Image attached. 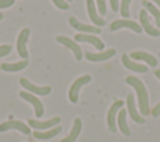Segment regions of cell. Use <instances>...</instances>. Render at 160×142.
I'll use <instances>...</instances> for the list:
<instances>
[{"label":"cell","mask_w":160,"mask_h":142,"mask_svg":"<svg viewBox=\"0 0 160 142\" xmlns=\"http://www.w3.org/2000/svg\"><path fill=\"white\" fill-rule=\"evenodd\" d=\"M81 128H82V122H81V119L78 117V118H75V121H74V124H72V128H71L70 133H69L65 138H62L60 142H75L76 138L79 137L80 132H81Z\"/></svg>","instance_id":"cell-19"},{"label":"cell","mask_w":160,"mask_h":142,"mask_svg":"<svg viewBox=\"0 0 160 142\" xmlns=\"http://www.w3.org/2000/svg\"><path fill=\"white\" fill-rule=\"evenodd\" d=\"M91 80V77L89 74H85V75H81L79 78H76L72 84L70 85V89H69V99L71 103H76L78 99H79V92H80V88L85 84H88L89 82Z\"/></svg>","instance_id":"cell-2"},{"label":"cell","mask_w":160,"mask_h":142,"mask_svg":"<svg viewBox=\"0 0 160 142\" xmlns=\"http://www.w3.org/2000/svg\"><path fill=\"white\" fill-rule=\"evenodd\" d=\"M96 5H98V10L100 13V15H104L106 13V4L105 0H96Z\"/></svg>","instance_id":"cell-25"},{"label":"cell","mask_w":160,"mask_h":142,"mask_svg":"<svg viewBox=\"0 0 160 142\" xmlns=\"http://www.w3.org/2000/svg\"><path fill=\"white\" fill-rule=\"evenodd\" d=\"M154 73H155V75H156V77H158V78L160 79V69H156V70H155Z\"/></svg>","instance_id":"cell-31"},{"label":"cell","mask_w":160,"mask_h":142,"mask_svg":"<svg viewBox=\"0 0 160 142\" xmlns=\"http://www.w3.org/2000/svg\"><path fill=\"white\" fill-rule=\"evenodd\" d=\"M126 109H120L119 113H118V127L120 129V132H122V134L125 136H130L131 134V131L126 123Z\"/></svg>","instance_id":"cell-20"},{"label":"cell","mask_w":160,"mask_h":142,"mask_svg":"<svg viewBox=\"0 0 160 142\" xmlns=\"http://www.w3.org/2000/svg\"><path fill=\"white\" fill-rule=\"evenodd\" d=\"M130 3H131V0H121V4H120V14L124 18L130 16Z\"/></svg>","instance_id":"cell-24"},{"label":"cell","mask_w":160,"mask_h":142,"mask_svg":"<svg viewBox=\"0 0 160 142\" xmlns=\"http://www.w3.org/2000/svg\"><path fill=\"white\" fill-rule=\"evenodd\" d=\"M130 58H132L135 60H142L146 64H149L150 67H156L158 65V59L154 55H151L150 53H146V52H140V50L131 52Z\"/></svg>","instance_id":"cell-16"},{"label":"cell","mask_w":160,"mask_h":142,"mask_svg":"<svg viewBox=\"0 0 160 142\" xmlns=\"http://www.w3.org/2000/svg\"><path fill=\"white\" fill-rule=\"evenodd\" d=\"M86 8H88V14H89L90 20H91L95 25H98L99 28H100V26H104V25H105V20H104L102 18H100V15L96 13L94 0H86Z\"/></svg>","instance_id":"cell-17"},{"label":"cell","mask_w":160,"mask_h":142,"mask_svg":"<svg viewBox=\"0 0 160 142\" xmlns=\"http://www.w3.org/2000/svg\"><path fill=\"white\" fill-rule=\"evenodd\" d=\"M52 3L61 10H68L69 9V4L65 0H52Z\"/></svg>","instance_id":"cell-27"},{"label":"cell","mask_w":160,"mask_h":142,"mask_svg":"<svg viewBox=\"0 0 160 142\" xmlns=\"http://www.w3.org/2000/svg\"><path fill=\"white\" fill-rule=\"evenodd\" d=\"M2 18H4V15H2L1 13H0V20H2Z\"/></svg>","instance_id":"cell-33"},{"label":"cell","mask_w":160,"mask_h":142,"mask_svg":"<svg viewBox=\"0 0 160 142\" xmlns=\"http://www.w3.org/2000/svg\"><path fill=\"white\" fill-rule=\"evenodd\" d=\"M60 132H61V126H56L54 128H50L49 131H35L34 137L38 139H50L56 134H59Z\"/></svg>","instance_id":"cell-21"},{"label":"cell","mask_w":160,"mask_h":142,"mask_svg":"<svg viewBox=\"0 0 160 142\" xmlns=\"http://www.w3.org/2000/svg\"><path fill=\"white\" fill-rule=\"evenodd\" d=\"M56 41L60 43V44H62V45H65V46H68L69 49H71L72 53H74V55H75V59L76 60H81V58H82V50H81L80 45L76 41H74L72 39H70L68 36H64V35L56 36Z\"/></svg>","instance_id":"cell-7"},{"label":"cell","mask_w":160,"mask_h":142,"mask_svg":"<svg viewBox=\"0 0 160 142\" xmlns=\"http://www.w3.org/2000/svg\"><path fill=\"white\" fill-rule=\"evenodd\" d=\"M29 35H30V29L24 28L20 31V34L18 36V40H16V50H18V54L22 59H28V57H29V53H28V49H26V41H28Z\"/></svg>","instance_id":"cell-4"},{"label":"cell","mask_w":160,"mask_h":142,"mask_svg":"<svg viewBox=\"0 0 160 142\" xmlns=\"http://www.w3.org/2000/svg\"><path fill=\"white\" fill-rule=\"evenodd\" d=\"M151 114L154 116V117H158L159 114H160V102L152 108V111H151Z\"/></svg>","instance_id":"cell-30"},{"label":"cell","mask_w":160,"mask_h":142,"mask_svg":"<svg viewBox=\"0 0 160 142\" xmlns=\"http://www.w3.org/2000/svg\"><path fill=\"white\" fill-rule=\"evenodd\" d=\"M19 96H20L22 99H25L26 102H29V103L32 104L36 117H41V116L44 114V106H42L41 101H40L38 97H35L32 93H29V92H25V90H21V92L19 93Z\"/></svg>","instance_id":"cell-6"},{"label":"cell","mask_w":160,"mask_h":142,"mask_svg":"<svg viewBox=\"0 0 160 142\" xmlns=\"http://www.w3.org/2000/svg\"><path fill=\"white\" fill-rule=\"evenodd\" d=\"M11 49H12V46L9 45V44H6V45H5V44H4V45H0V58L8 55V54L11 52Z\"/></svg>","instance_id":"cell-26"},{"label":"cell","mask_w":160,"mask_h":142,"mask_svg":"<svg viewBox=\"0 0 160 142\" xmlns=\"http://www.w3.org/2000/svg\"><path fill=\"white\" fill-rule=\"evenodd\" d=\"M110 6L112 11H119V0H110Z\"/></svg>","instance_id":"cell-29"},{"label":"cell","mask_w":160,"mask_h":142,"mask_svg":"<svg viewBox=\"0 0 160 142\" xmlns=\"http://www.w3.org/2000/svg\"><path fill=\"white\" fill-rule=\"evenodd\" d=\"M14 3H15V0H0V9L10 8Z\"/></svg>","instance_id":"cell-28"},{"label":"cell","mask_w":160,"mask_h":142,"mask_svg":"<svg viewBox=\"0 0 160 142\" xmlns=\"http://www.w3.org/2000/svg\"><path fill=\"white\" fill-rule=\"evenodd\" d=\"M116 53L115 49H108L105 52H99V53H91V52H85V58L90 62H102V60H108L111 57H114Z\"/></svg>","instance_id":"cell-14"},{"label":"cell","mask_w":160,"mask_h":142,"mask_svg":"<svg viewBox=\"0 0 160 142\" xmlns=\"http://www.w3.org/2000/svg\"><path fill=\"white\" fill-rule=\"evenodd\" d=\"M28 64H29V62L26 59L16 62V63H2L1 69L5 72H19V70H22L24 68H26Z\"/></svg>","instance_id":"cell-22"},{"label":"cell","mask_w":160,"mask_h":142,"mask_svg":"<svg viewBox=\"0 0 160 142\" xmlns=\"http://www.w3.org/2000/svg\"><path fill=\"white\" fill-rule=\"evenodd\" d=\"M69 24L74 28V29H76V30H79V31H82V33H92V34H100V28L99 26H92V25H89V24H84V23H80L76 18H74V16H70L69 18Z\"/></svg>","instance_id":"cell-11"},{"label":"cell","mask_w":160,"mask_h":142,"mask_svg":"<svg viewBox=\"0 0 160 142\" xmlns=\"http://www.w3.org/2000/svg\"><path fill=\"white\" fill-rule=\"evenodd\" d=\"M74 39H75V41L90 43V44H92V45H94L98 50H100V52H102V49H104V46H105V44L102 43V40H101L100 38H98V36H95V35H91V34H75Z\"/></svg>","instance_id":"cell-12"},{"label":"cell","mask_w":160,"mask_h":142,"mask_svg":"<svg viewBox=\"0 0 160 142\" xmlns=\"http://www.w3.org/2000/svg\"><path fill=\"white\" fill-rule=\"evenodd\" d=\"M120 28H128V29H131L132 31L135 33H141V25L132 21V20H126V19H122V20H114L111 24H110V30L111 31H115Z\"/></svg>","instance_id":"cell-9"},{"label":"cell","mask_w":160,"mask_h":142,"mask_svg":"<svg viewBox=\"0 0 160 142\" xmlns=\"http://www.w3.org/2000/svg\"><path fill=\"white\" fill-rule=\"evenodd\" d=\"M141 4L145 6V9H146L148 11H150V14H152V16L155 18L156 26H159V28H160V10H159L154 4H151V3H150V1H148V0H142V1H141Z\"/></svg>","instance_id":"cell-23"},{"label":"cell","mask_w":160,"mask_h":142,"mask_svg":"<svg viewBox=\"0 0 160 142\" xmlns=\"http://www.w3.org/2000/svg\"><path fill=\"white\" fill-rule=\"evenodd\" d=\"M59 122H60V117H54V118H50L48 121H36V119H29L28 121L30 127H32L35 129H40V131H44L48 128H54Z\"/></svg>","instance_id":"cell-13"},{"label":"cell","mask_w":160,"mask_h":142,"mask_svg":"<svg viewBox=\"0 0 160 142\" xmlns=\"http://www.w3.org/2000/svg\"><path fill=\"white\" fill-rule=\"evenodd\" d=\"M125 82L131 85L135 90H136V94H138V102H139V108H140V113L142 116H146L150 113V108H149V94H148V90L144 85V83L136 78V77H128L125 79Z\"/></svg>","instance_id":"cell-1"},{"label":"cell","mask_w":160,"mask_h":142,"mask_svg":"<svg viewBox=\"0 0 160 142\" xmlns=\"http://www.w3.org/2000/svg\"><path fill=\"white\" fill-rule=\"evenodd\" d=\"M20 84L26 89L29 90V93H34V94H40V96H46L51 92V88L49 85H44V87H39V85H35L32 83H30L26 78H20Z\"/></svg>","instance_id":"cell-10"},{"label":"cell","mask_w":160,"mask_h":142,"mask_svg":"<svg viewBox=\"0 0 160 142\" xmlns=\"http://www.w3.org/2000/svg\"><path fill=\"white\" fill-rule=\"evenodd\" d=\"M68 1H72V0H68Z\"/></svg>","instance_id":"cell-34"},{"label":"cell","mask_w":160,"mask_h":142,"mask_svg":"<svg viewBox=\"0 0 160 142\" xmlns=\"http://www.w3.org/2000/svg\"><path fill=\"white\" fill-rule=\"evenodd\" d=\"M121 62H122V64H124L128 69H130V70H132V72H139V73H146V72H148V67H146V65L140 64V63H136V62H134V60H130V58H129L128 54H124V55L121 57Z\"/></svg>","instance_id":"cell-18"},{"label":"cell","mask_w":160,"mask_h":142,"mask_svg":"<svg viewBox=\"0 0 160 142\" xmlns=\"http://www.w3.org/2000/svg\"><path fill=\"white\" fill-rule=\"evenodd\" d=\"M10 129H16L20 131L24 134H29L30 133V127L28 124H25L21 121H16V119H9L5 121L0 124V132H5V131H10Z\"/></svg>","instance_id":"cell-5"},{"label":"cell","mask_w":160,"mask_h":142,"mask_svg":"<svg viewBox=\"0 0 160 142\" xmlns=\"http://www.w3.org/2000/svg\"><path fill=\"white\" fill-rule=\"evenodd\" d=\"M139 19H140V25L141 28L146 31V34L151 35V36H159L160 35V30L158 28H154L148 18V10L146 9H141L140 14H139Z\"/></svg>","instance_id":"cell-8"},{"label":"cell","mask_w":160,"mask_h":142,"mask_svg":"<svg viewBox=\"0 0 160 142\" xmlns=\"http://www.w3.org/2000/svg\"><path fill=\"white\" fill-rule=\"evenodd\" d=\"M152 1H154V3H155V4H158V5H159V6H160V0H152Z\"/></svg>","instance_id":"cell-32"},{"label":"cell","mask_w":160,"mask_h":142,"mask_svg":"<svg viewBox=\"0 0 160 142\" xmlns=\"http://www.w3.org/2000/svg\"><path fill=\"white\" fill-rule=\"evenodd\" d=\"M126 106H128V111H129V114H130L132 121H135L136 123H144L145 122V118L142 116H140L139 112L136 111L135 102H134V96L131 93L126 96Z\"/></svg>","instance_id":"cell-15"},{"label":"cell","mask_w":160,"mask_h":142,"mask_svg":"<svg viewBox=\"0 0 160 142\" xmlns=\"http://www.w3.org/2000/svg\"><path fill=\"white\" fill-rule=\"evenodd\" d=\"M122 106H124V101L119 99V101H115V102L110 106V108H109V111H108L106 122H108V128H109L110 132H116V119H115V118H116L118 112L122 108Z\"/></svg>","instance_id":"cell-3"}]
</instances>
